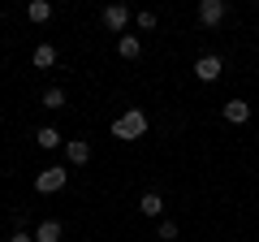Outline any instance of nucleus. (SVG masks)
I'll return each instance as SVG.
<instances>
[{
	"label": "nucleus",
	"mask_w": 259,
	"mask_h": 242,
	"mask_svg": "<svg viewBox=\"0 0 259 242\" xmlns=\"http://www.w3.org/2000/svg\"><path fill=\"white\" fill-rule=\"evenodd\" d=\"M35 242H61V221H39Z\"/></svg>",
	"instance_id": "obj_11"
},
{
	"label": "nucleus",
	"mask_w": 259,
	"mask_h": 242,
	"mask_svg": "<svg viewBox=\"0 0 259 242\" xmlns=\"http://www.w3.org/2000/svg\"><path fill=\"white\" fill-rule=\"evenodd\" d=\"M221 74H225V61H221V56L207 52V56H199V61H194V78H199V83H216Z\"/></svg>",
	"instance_id": "obj_3"
},
{
	"label": "nucleus",
	"mask_w": 259,
	"mask_h": 242,
	"mask_svg": "<svg viewBox=\"0 0 259 242\" xmlns=\"http://www.w3.org/2000/svg\"><path fill=\"white\" fill-rule=\"evenodd\" d=\"M65 160L82 169L87 160H91V143H82V139H69V143H65Z\"/></svg>",
	"instance_id": "obj_5"
},
{
	"label": "nucleus",
	"mask_w": 259,
	"mask_h": 242,
	"mask_svg": "<svg viewBox=\"0 0 259 242\" xmlns=\"http://www.w3.org/2000/svg\"><path fill=\"white\" fill-rule=\"evenodd\" d=\"M139 212H143V216H151V221H156V216L164 212V199H160L156 190H147V195L139 199Z\"/></svg>",
	"instance_id": "obj_9"
},
{
	"label": "nucleus",
	"mask_w": 259,
	"mask_h": 242,
	"mask_svg": "<svg viewBox=\"0 0 259 242\" xmlns=\"http://www.w3.org/2000/svg\"><path fill=\"white\" fill-rule=\"evenodd\" d=\"M35 139H39V147H44V151H52V147H61V130H52V126H44V130H39Z\"/></svg>",
	"instance_id": "obj_13"
},
{
	"label": "nucleus",
	"mask_w": 259,
	"mask_h": 242,
	"mask_svg": "<svg viewBox=\"0 0 259 242\" xmlns=\"http://www.w3.org/2000/svg\"><path fill=\"white\" fill-rule=\"evenodd\" d=\"M117 52L125 56V61H139V56H143V39H139V35H121Z\"/></svg>",
	"instance_id": "obj_8"
},
{
	"label": "nucleus",
	"mask_w": 259,
	"mask_h": 242,
	"mask_svg": "<svg viewBox=\"0 0 259 242\" xmlns=\"http://www.w3.org/2000/svg\"><path fill=\"white\" fill-rule=\"evenodd\" d=\"M143 134H147V112L143 108H125L112 121V139H121V143H134V139H143Z\"/></svg>",
	"instance_id": "obj_1"
},
{
	"label": "nucleus",
	"mask_w": 259,
	"mask_h": 242,
	"mask_svg": "<svg viewBox=\"0 0 259 242\" xmlns=\"http://www.w3.org/2000/svg\"><path fill=\"white\" fill-rule=\"evenodd\" d=\"M30 61H35V69H52V65H56V48H52V44H39Z\"/></svg>",
	"instance_id": "obj_10"
},
{
	"label": "nucleus",
	"mask_w": 259,
	"mask_h": 242,
	"mask_svg": "<svg viewBox=\"0 0 259 242\" xmlns=\"http://www.w3.org/2000/svg\"><path fill=\"white\" fill-rule=\"evenodd\" d=\"M104 26L108 30H125L130 26V9L125 5H108V9H104Z\"/></svg>",
	"instance_id": "obj_6"
},
{
	"label": "nucleus",
	"mask_w": 259,
	"mask_h": 242,
	"mask_svg": "<svg viewBox=\"0 0 259 242\" xmlns=\"http://www.w3.org/2000/svg\"><path fill=\"white\" fill-rule=\"evenodd\" d=\"M65 182H69V173H65L61 165H52V169H44V173L35 177V190H39V195H56Z\"/></svg>",
	"instance_id": "obj_2"
},
{
	"label": "nucleus",
	"mask_w": 259,
	"mask_h": 242,
	"mask_svg": "<svg viewBox=\"0 0 259 242\" xmlns=\"http://www.w3.org/2000/svg\"><path fill=\"white\" fill-rule=\"evenodd\" d=\"M160 238L173 242V238H177V221H160Z\"/></svg>",
	"instance_id": "obj_16"
},
{
	"label": "nucleus",
	"mask_w": 259,
	"mask_h": 242,
	"mask_svg": "<svg viewBox=\"0 0 259 242\" xmlns=\"http://www.w3.org/2000/svg\"><path fill=\"white\" fill-rule=\"evenodd\" d=\"M9 242H35V233H26V229H13V233H9Z\"/></svg>",
	"instance_id": "obj_17"
},
{
	"label": "nucleus",
	"mask_w": 259,
	"mask_h": 242,
	"mask_svg": "<svg viewBox=\"0 0 259 242\" xmlns=\"http://www.w3.org/2000/svg\"><path fill=\"white\" fill-rule=\"evenodd\" d=\"M134 22H139V30H156V13H151V9H143V13H134Z\"/></svg>",
	"instance_id": "obj_15"
},
{
	"label": "nucleus",
	"mask_w": 259,
	"mask_h": 242,
	"mask_svg": "<svg viewBox=\"0 0 259 242\" xmlns=\"http://www.w3.org/2000/svg\"><path fill=\"white\" fill-rule=\"evenodd\" d=\"M225 121L246 126V121H250V104H246V100H229V104H225Z\"/></svg>",
	"instance_id": "obj_7"
},
{
	"label": "nucleus",
	"mask_w": 259,
	"mask_h": 242,
	"mask_svg": "<svg viewBox=\"0 0 259 242\" xmlns=\"http://www.w3.org/2000/svg\"><path fill=\"white\" fill-rule=\"evenodd\" d=\"M26 18L30 22H48V18H52V5H48V0H30V5H26Z\"/></svg>",
	"instance_id": "obj_12"
},
{
	"label": "nucleus",
	"mask_w": 259,
	"mask_h": 242,
	"mask_svg": "<svg viewBox=\"0 0 259 242\" xmlns=\"http://www.w3.org/2000/svg\"><path fill=\"white\" fill-rule=\"evenodd\" d=\"M44 108H65V91L61 87H48L44 91Z\"/></svg>",
	"instance_id": "obj_14"
},
{
	"label": "nucleus",
	"mask_w": 259,
	"mask_h": 242,
	"mask_svg": "<svg viewBox=\"0 0 259 242\" xmlns=\"http://www.w3.org/2000/svg\"><path fill=\"white\" fill-rule=\"evenodd\" d=\"M225 18V0H203L199 5V26H221Z\"/></svg>",
	"instance_id": "obj_4"
}]
</instances>
